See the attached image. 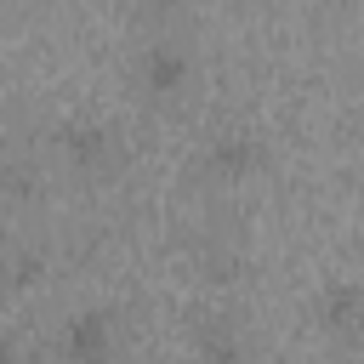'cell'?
I'll use <instances>...</instances> for the list:
<instances>
[{"label": "cell", "mask_w": 364, "mask_h": 364, "mask_svg": "<svg viewBox=\"0 0 364 364\" xmlns=\"http://www.w3.org/2000/svg\"><path fill=\"white\" fill-rule=\"evenodd\" d=\"M51 148H57L63 171L80 176V182H91V188L114 182V176L125 171V159H131V154H125V136H119L108 119H91V114L63 119V125L51 131Z\"/></svg>", "instance_id": "1"}, {"label": "cell", "mask_w": 364, "mask_h": 364, "mask_svg": "<svg viewBox=\"0 0 364 364\" xmlns=\"http://www.w3.org/2000/svg\"><path fill=\"white\" fill-rule=\"evenodd\" d=\"M267 142L250 131V125H222V131H210L205 142H199V159H193V171H199V182H210V188H245V182H256L262 171H267Z\"/></svg>", "instance_id": "2"}, {"label": "cell", "mask_w": 364, "mask_h": 364, "mask_svg": "<svg viewBox=\"0 0 364 364\" xmlns=\"http://www.w3.org/2000/svg\"><path fill=\"white\" fill-rule=\"evenodd\" d=\"M193 80H199V63L182 40H148L131 63V85L148 108H176L193 91Z\"/></svg>", "instance_id": "3"}, {"label": "cell", "mask_w": 364, "mask_h": 364, "mask_svg": "<svg viewBox=\"0 0 364 364\" xmlns=\"http://www.w3.org/2000/svg\"><path fill=\"white\" fill-rule=\"evenodd\" d=\"M313 330L336 347L364 341V284L358 279H324L313 290Z\"/></svg>", "instance_id": "4"}, {"label": "cell", "mask_w": 364, "mask_h": 364, "mask_svg": "<svg viewBox=\"0 0 364 364\" xmlns=\"http://www.w3.org/2000/svg\"><path fill=\"white\" fill-rule=\"evenodd\" d=\"M57 353L74 364H102L119 353V318L108 307H80L74 318H63L57 330Z\"/></svg>", "instance_id": "5"}, {"label": "cell", "mask_w": 364, "mask_h": 364, "mask_svg": "<svg viewBox=\"0 0 364 364\" xmlns=\"http://www.w3.org/2000/svg\"><path fill=\"white\" fill-rule=\"evenodd\" d=\"M188 347L199 358H210V364H233V358L250 353V336H245V324L233 313H199L188 324Z\"/></svg>", "instance_id": "6"}, {"label": "cell", "mask_w": 364, "mask_h": 364, "mask_svg": "<svg viewBox=\"0 0 364 364\" xmlns=\"http://www.w3.org/2000/svg\"><path fill=\"white\" fill-rule=\"evenodd\" d=\"M199 273H205L210 284H239V279H245V250L228 245V239H210V245L199 250Z\"/></svg>", "instance_id": "7"}, {"label": "cell", "mask_w": 364, "mask_h": 364, "mask_svg": "<svg viewBox=\"0 0 364 364\" xmlns=\"http://www.w3.org/2000/svg\"><path fill=\"white\" fill-rule=\"evenodd\" d=\"M40 188H34V171L28 165H6L0 159V205H28Z\"/></svg>", "instance_id": "8"}, {"label": "cell", "mask_w": 364, "mask_h": 364, "mask_svg": "<svg viewBox=\"0 0 364 364\" xmlns=\"http://www.w3.org/2000/svg\"><path fill=\"white\" fill-rule=\"evenodd\" d=\"M46 279V256L40 250H17L11 245V290H34Z\"/></svg>", "instance_id": "9"}, {"label": "cell", "mask_w": 364, "mask_h": 364, "mask_svg": "<svg viewBox=\"0 0 364 364\" xmlns=\"http://www.w3.org/2000/svg\"><path fill=\"white\" fill-rule=\"evenodd\" d=\"M131 6H136L142 17H154V23H171V17H182L193 0H131Z\"/></svg>", "instance_id": "10"}, {"label": "cell", "mask_w": 364, "mask_h": 364, "mask_svg": "<svg viewBox=\"0 0 364 364\" xmlns=\"http://www.w3.org/2000/svg\"><path fill=\"white\" fill-rule=\"evenodd\" d=\"M0 290H11V245L0 239Z\"/></svg>", "instance_id": "11"}]
</instances>
